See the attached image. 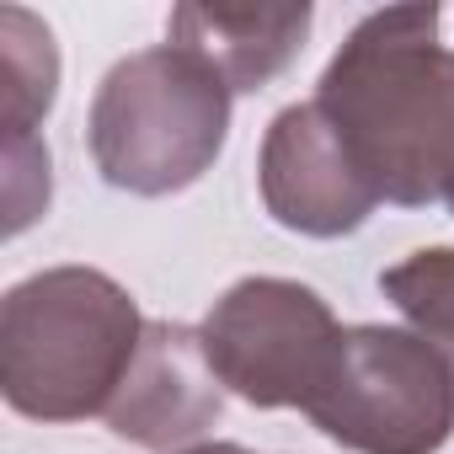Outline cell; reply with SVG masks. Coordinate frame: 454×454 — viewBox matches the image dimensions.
Segmentation results:
<instances>
[{
  "label": "cell",
  "mask_w": 454,
  "mask_h": 454,
  "mask_svg": "<svg viewBox=\"0 0 454 454\" xmlns=\"http://www.w3.org/2000/svg\"><path fill=\"white\" fill-rule=\"evenodd\" d=\"M219 411H224V385L208 364L203 332L182 321H150L102 422L134 449L176 454L203 443Z\"/></svg>",
  "instance_id": "obj_7"
},
{
  "label": "cell",
  "mask_w": 454,
  "mask_h": 454,
  "mask_svg": "<svg viewBox=\"0 0 454 454\" xmlns=\"http://www.w3.org/2000/svg\"><path fill=\"white\" fill-rule=\"evenodd\" d=\"M380 289L406 316V326L427 337L454 369V247H427L401 257L395 268L380 273Z\"/></svg>",
  "instance_id": "obj_10"
},
{
  "label": "cell",
  "mask_w": 454,
  "mask_h": 454,
  "mask_svg": "<svg viewBox=\"0 0 454 454\" xmlns=\"http://www.w3.org/2000/svg\"><path fill=\"white\" fill-rule=\"evenodd\" d=\"M316 12L310 6H187L171 12V43L203 59L231 97L262 91L273 75L289 70V59L305 49Z\"/></svg>",
  "instance_id": "obj_8"
},
{
  "label": "cell",
  "mask_w": 454,
  "mask_h": 454,
  "mask_svg": "<svg viewBox=\"0 0 454 454\" xmlns=\"http://www.w3.org/2000/svg\"><path fill=\"white\" fill-rule=\"evenodd\" d=\"M305 417L353 454H438L454 438V369L411 326H348Z\"/></svg>",
  "instance_id": "obj_4"
},
{
  "label": "cell",
  "mask_w": 454,
  "mask_h": 454,
  "mask_svg": "<svg viewBox=\"0 0 454 454\" xmlns=\"http://www.w3.org/2000/svg\"><path fill=\"white\" fill-rule=\"evenodd\" d=\"M49 208V145L6 139V236H22L27 224Z\"/></svg>",
  "instance_id": "obj_11"
},
{
  "label": "cell",
  "mask_w": 454,
  "mask_h": 454,
  "mask_svg": "<svg viewBox=\"0 0 454 454\" xmlns=\"http://www.w3.org/2000/svg\"><path fill=\"white\" fill-rule=\"evenodd\" d=\"M449 208H454V192H449Z\"/></svg>",
  "instance_id": "obj_13"
},
{
  "label": "cell",
  "mask_w": 454,
  "mask_h": 454,
  "mask_svg": "<svg viewBox=\"0 0 454 454\" xmlns=\"http://www.w3.org/2000/svg\"><path fill=\"white\" fill-rule=\"evenodd\" d=\"M54 91H59L54 33L33 12L6 6L0 12V123H6V139H33L54 107Z\"/></svg>",
  "instance_id": "obj_9"
},
{
  "label": "cell",
  "mask_w": 454,
  "mask_h": 454,
  "mask_svg": "<svg viewBox=\"0 0 454 454\" xmlns=\"http://www.w3.org/2000/svg\"><path fill=\"white\" fill-rule=\"evenodd\" d=\"M145 316L97 268H43L0 300V395L33 422H86L118 395Z\"/></svg>",
  "instance_id": "obj_2"
},
{
  "label": "cell",
  "mask_w": 454,
  "mask_h": 454,
  "mask_svg": "<svg viewBox=\"0 0 454 454\" xmlns=\"http://www.w3.org/2000/svg\"><path fill=\"white\" fill-rule=\"evenodd\" d=\"M176 454H252L241 443H192V449H176Z\"/></svg>",
  "instance_id": "obj_12"
},
{
  "label": "cell",
  "mask_w": 454,
  "mask_h": 454,
  "mask_svg": "<svg viewBox=\"0 0 454 454\" xmlns=\"http://www.w3.org/2000/svg\"><path fill=\"white\" fill-rule=\"evenodd\" d=\"M203 348L224 390L262 411L310 406L332 380L342 332L332 305L294 278H241L203 316Z\"/></svg>",
  "instance_id": "obj_5"
},
{
  "label": "cell",
  "mask_w": 454,
  "mask_h": 454,
  "mask_svg": "<svg viewBox=\"0 0 454 454\" xmlns=\"http://www.w3.org/2000/svg\"><path fill=\"white\" fill-rule=\"evenodd\" d=\"M438 6L369 12L316 86V107L395 208L454 192V49L438 43Z\"/></svg>",
  "instance_id": "obj_1"
},
{
  "label": "cell",
  "mask_w": 454,
  "mask_h": 454,
  "mask_svg": "<svg viewBox=\"0 0 454 454\" xmlns=\"http://www.w3.org/2000/svg\"><path fill=\"white\" fill-rule=\"evenodd\" d=\"M257 187H262L268 214L284 231L316 236V241L353 236L380 208L374 182L364 176L337 123L316 107V97L284 107L268 123L262 155H257Z\"/></svg>",
  "instance_id": "obj_6"
},
{
  "label": "cell",
  "mask_w": 454,
  "mask_h": 454,
  "mask_svg": "<svg viewBox=\"0 0 454 454\" xmlns=\"http://www.w3.org/2000/svg\"><path fill=\"white\" fill-rule=\"evenodd\" d=\"M231 134V86L176 43L118 59L86 118V145L107 187L171 198L192 187Z\"/></svg>",
  "instance_id": "obj_3"
}]
</instances>
